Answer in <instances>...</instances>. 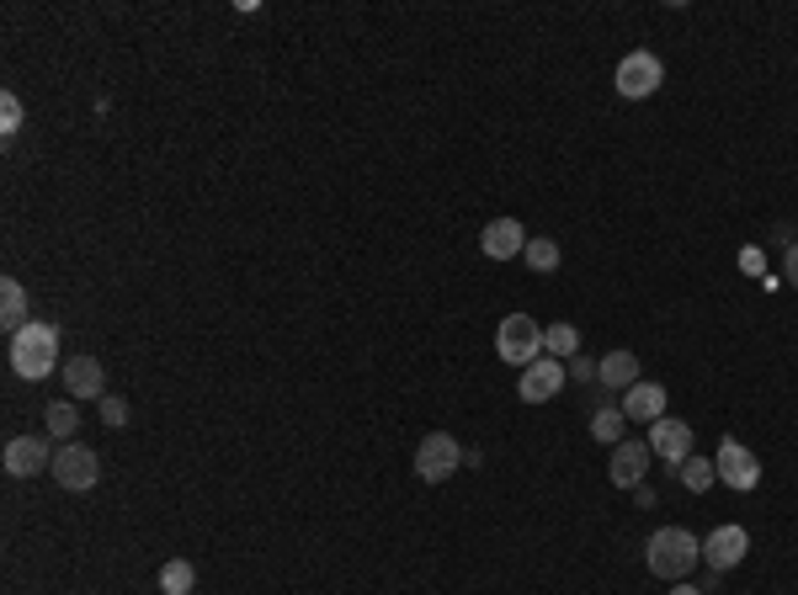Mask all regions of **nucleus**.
<instances>
[{
    "mask_svg": "<svg viewBox=\"0 0 798 595\" xmlns=\"http://www.w3.org/2000/svg\"><path fill=\"white\" fill-rule=\"evenodd\" d=\"M54 367H59V330H54V324L33 319L27 330L11 335V372H16L22 383H43Z\"/></svg>",
    "mask_w": 798,
    "mask_h": 595,
    "instance_id": "1",
    "label": "nucleus"
},
{
    "mask_svg": "<svg viewBox=\"0 0 798 595\" xmlns=\"http://www.w3.org/2000/svg\"><path fill=\"white\" fill-rule=\"evenodd\" d=\"M644 558H649V574L655 580H686L692 569H697V558H703V543L686 532V526H660L655 537H649V548H644Z\"/></svg>",
    "mask_w": 798,
    "mask_h": 595,
    "instance_id": "2",
    "label": "nucleus"
},
{
    "mask_svg": "<svg viewBox=\"0 0 798 595\" xmlns=\"http://www.w3.org/2000/svg\"><path fill=\"white\" fill-rule=\"evenodd\" d=\"M495 352H501V361H512V367L538 361L543 357V324L532 314H506L501 330H495Z\"/></svg>",
    "mask_w": 798,
    "mask_h": 595,
    "instance_id": "3",
    "label": "nucleus"
},
{
    "mask_svg": "<svg viewBox=\"0 0 798 595\" xmlns=\"http://www.w3.org/2000/svg\"><path fill=\"white\" fill-rule=\"evenodd\" d=\"M48 474L59 478V489L85 495V489H96V478H102V457H96L85 441H59V452H54V468H48Z\"/></svg>",
    "mask_w": 798,
    "mask_h": 595,
    "instance_id": "4",
    "label": "nucleus"
},
{
    "mask_svg": "<svg viewBox=\"0 0 798 595\" xmlns=\"http://www.w3.org/2000/svg\"><path fill=\"white\" fill-rule=\"evenodd\" d=\"M458 463H463V447H458V437H447V431H432V437H421V447H415V478L421 484H447V478L458 474Z\"/></svg>",
    "mask_w": 798,
    "mask_h": 595,
    "instance_id": "5",
    "label": "nucleus"
},
{
    "mask_svg": "<svg viewBox=\"0 0 798 595\" xmlns=\"http://www.w3.org/2000/svg\"><path fill=\"white\" fill-rule=\"evenodd\" d=\"M666 85V64L649 53V48H634L623 64H618V96H629V102H644V96H655Z\"/></svg>",
    "mask_w": 798,
    "mask_h": 595,
    "instance_id": "6",
    "label": "nucleus"
},
{
    "mask_svg": "<svg viewBox=\"0 0 798 595\" xmlns=\"http://www.w3.org/2000/svg\"><path fill=\"white\" fill-rule=\"evenodd\" d=\"M54 441L48 437H11L5 441V474L11 478H33V474H48L54 468Z\"/></svg>",
    "mask_w": 798,
    "mask_h": 595,
    "instance_id": "7",
    "label": "nucleus"
},
{
    "mask_svg": "<svg viewBox=\"0 0 798 595\" xmlns=\"http://www.w3.org/2000/svg\"><path fill=\"white\" fill-rule=\"evenodd\" d=\"M714 468H718V478L729 484V489H756L761 484V463H756V452L751 447H740V441L729 437V441H718V457H714Z\"/></svg>",
    "mask_w": 798,
    "mask_h": 595,
    "instance_id": "8",
    "label": "nucleus"
},
{
    "mask_svg": "<svg viewBox=\"0 0 798 595\" xmlns=\"http://www.w3.org/2000/svg\"><path fill=\"white\" fill-rule=\"evenodd\" d=\"M564 367H559L554 357H538V361H527L521 367V383H517V394H521V404H549V398L564 389Z\"/></svg>",
    "mask_w": 798,
    "mask_h": 595,
    "instance_id": "9",
    "label": "nucleus"
},
{
    "mask_svg": "<svg viewBox=\"0 0 798 595\" xmlns=\"http://www.w3.org/2000/svg\"><path fill=\"white\" fill-rule=\"evenodd\" d=\"M746 554H751V532H746V526H735V521H729V526H714V532L703 537V558L714 563L718 574H724V569H735Z\"/></svg>",
    "mask_w": 798,
    "mask_h": 595,
    "instance_id": "10",
    "label": "nucleus"
},
{
    "mask_svg": "<svg viewBox=\"0 0 798 595\" xmlns=\"http://www.w3.org/2000/svg\"><path fill=\"white\" fill-rule=\"evenodd\" d=\"M649 452L666 457L671 468H681V463L692 457V426H686V420H671V415H660V420L649 426Z\"/></svg>",
    "mask_w": 798,
    "mask_h": 595,
    "instance_id": "11",
    "label": "nucleus"
},
{
    "mask_svg": "<svg viewBox=\"0 0 798 595\" xmlns=\"http://www.w3.org/2000/svg\"><path fill=\"white\" fill-rule=\"evenodd\" d=\"M649 441H618L612 447V463H607V478L618 484V489H638L644 484V468H649Z\"/></svg>",
    "mask_w": 798,
    "mask_h": 595,
    "instance_id": "12",
    "label": "nucleus"
},
{
    "mask_svg": "<svg viewBox=\"0 0 798 595\" xmlns=\"http://www.w3.org/2000/svg\"><path fill=\"white\" fill-rule=\"evenodd\" d=\"M64 389H70V398H107V372H102V361L96 357H70L64 361Z\"/></svg>",
    "mask_w": 798,
    "mask_h": 595,
    "instance_id": "13",
    "label": "nucleus"
},
{
    "mask_svg": "<svg viewBox=\"0 0 798 595\" xmlns=\"http://www.w3.org/2000/svg\"><path fill=\"white\" fill-rule=\"evenodd\" d=\"M479 250H484L490 261H512V255L527 250V235H521L517 218H490L484 235H479Z\"/></svg>",
    "mask_w": 798,
    "mask_h": 595,
    "instance_id": "14",
    "label": "nucleus"
},
{
    "mask_svg": "<svg viewBox=\"0 0 798 595\" xmlns=\"http://www.w3.org/2000/svg\"><path fill=\"white\" fill-rule=\"evenodd\" d=\"M629 420H644V426H655L660 415H666V389L660 383H634L629 394H623V404H618Z\"/></svg>",
    "mask_w": 798,
    "mask_h": 595,
    "instance_id": "15",
    "label": "nucleus"
},
{
    "mask_svg": "<svg viewBox=\"0 0 798 595\" xmlns=\"http://www.w3.org/2000/svg\"><path fill=\"white\" fill-rule=\"evenodd\" d=\"M597 383H601V389L629 394V389L638 383V357H634V352H607V357L597 361Z\"/></svg>",
    "mask_w": 798,
    "mask_h": 595,
    "instance_id": "16",
    "label": "nucleus"
},
{
    "mask_svg": "<svg viewBox=\"0 0 798 595\" xmlns=\"http://www.w3.org/2000/svg\"><path fill=\"white\" fill-rule=\"evenodd\" d=\"M0 324H5V335H16V330L33 324V319H27V287L16 277L0 282Z\"/></svg>",
    "mask_w": 798,
    "mask_h": 595,
    "instance_id": "17",
    "label": "nucleus"
},
{
    "mask_svg": "<svg viewBox=\"0 0 798 595\" xmlns=\"http://www.w3.org/2000/svg\"><path fill=\"white\" fill-rule=\"evenodd\" d=\"M43 426H48V437L54 441H75V426H80L75 398H54V404L43 409Z\"/></svg>",
    "mask_w": 798,
    "mask_h": 595,
    "instance_id": "18",
    "label": "nucleus"
},
{
    "mask_svg": "<svg viewBox=\"0 0 798 595\" xmlns=\"http://www.w3.org/2000/svg\"><path fill=\"white\" fill-rule=\"evenodd\" d=\"M192 585H198V569L187 558H171L160 569V595H192Z\"/></svg>",
    "mask_w": 798,
    "mask_h": 595,
    "instance_id": "19",
    "label": "nucleus"
},
{
    "mask_svg": "<svg viewBox=\"0 0 798 595\" xmlns=\"http://www.w3.org/2000/svg\"><path fill=\"white\" fill-rule=\"evenodd\" d=\"M543 357H580V330L575 324H549L543 330Z\"/></svg>",
    "mask_w": 798,
    "mask_h": 595,
    "instance_id": "20",
    "label": "nucleus"
},
{
    "mask_svg": "<svg viewBox=\"0 0 798 595\" xmlns=\"http://www.w3.org/2000/svg\"><path fill=\"white\" fill-rule=\"evenodd\" d=\"M623 426H629V415H623L618 404H601L597 420H591V437H597V441H612V447H618V441H623Z\"/></svg>",
    "mask_w": 798,
    "mask_h": 595,
    "instance_id": "21",
    "label": "nucleus"
},
{
    "mask_svg": "<svg viewBox=\"0 0 798 595\" xmlns=\"http://www.w3.org/2000/svg\"><path fill=\"white\" fill-rule=\"evenodd\" d=\"M714 478H718L714 457H686V463H681V484H686L692 495H703V489H714Z\"/></svg>",
    "mask_w": 798,
    "mask_h": 595,
    "instance_id": "22",
    "label": "nucleus"
},
{
    "mask_svg": "<svg viewBox=\"0 0 798 595\" xmlns=\"http://www.w3.org/2000/svg\"><path fill=\"white\" fill-rule=\"evenodd\" d=\"M521 261H527L532 272H559V245H554V239H527Z\"/></svg>",
    "mask_w": 798,
    "mask_h": 595,
    "instance_id": "23",
    "label": "nucleus"
},
{
    "mask_svg": "<svg viewBox=\"0 0 798 595\" xmlns=\"http://www.w3.org/2000/svg\"><path fill=\"white\" fill-rule=\"evenodd\" d=\"M16 128H22V102H16V96H11V91H5V96H0V133H5V139H11V133H16Z\"/></svg>",
    "mask_w": 798,
    "mask_h": 595,
    "instance_id": "24",
    "label": "nucleus"
},
{
    "mask_svg": "<svg viewBox=\"0 0 798 595\" xmlns=\"http://www.w3.org/2000/svg\"><path fill=\"white\" fill-rule=\"evenodd\" d=\"M102 426H113V431H122V426H128V404H122V398H102Z\"/></svg>",
    "mask_w": 798,
    "mask_h": 595,
    "instance_id": "25",
    "label": "nucleus"
},
{
    "mask_svg": "<svg viewBox=\"0 0 798 595\" xmlns=\"http://www.w3.org/2000/svg\"><path fill=\"white\" fill-rule=\"evenodd\" d=\"M740 272H746V277H761V272H766V255H761L756 245H746V250H740Z\"/></svg>",
    "mask_w": 798,
    "mask_h": 595,
    "instance_id": "26",
    "label": "nucleus"
},
{
    "mask_svg": "<svg viewBox=\"0 0 798 595\" xmlns=\"http://www.w3.org/2000/svg\"><path fill=\"white\" fill-rule=\"evenodd\" d=\"M564 372H570L575 383H591V378H597V361H591V357H570V367H564Z\"/></svg>",
    "mask_w": 798,
    "mask_h": 595,
    "instance_id": "27",
    "label": "nucleus"
},
{
    "mask_svg": "<svg viewBox=\"0 0 798 595\" xmlns=\"http://www.w3.org/2000/svg\"><path fill=\"white\" fill-rule=\"evenodd\" d=\"M783 272H788V282L798 287V245H788V261H783Z\"/></svg>",
    "mask_w": 798,
    "mask_h": 595,
    "instance_id": "28",
    "label": "nucleus"
},
{
    "mask_svg": "<svg viewBox=\"0 0 798 595\" xmlns=\"http://www.w3.org/2000/svg\"><path fill=\"white\" fill-rule=\"evenodd\" d=\"M671 595H703V591H697V585H681V580H677V585H671Z\"/></svg>",
    "mask_w": 798,
    "mask_h": 595,
    "instance_id": "29",
    "label": "nucleus"
}]
</instances>
